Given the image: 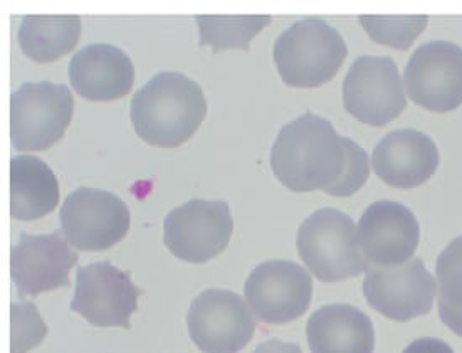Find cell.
<instances>
[{
	"instance_id": "1",
	"label": "cell",
	"mask_w": 462,
	"mask_h": 353,
	"mask_svg": "<svg viewBox=\"0 0 462 353\" xmlns=\"http://www.w3.org/2000/svg\"><path fill=\"white\" fill-rule=\"evenodd\" d=\"M271 167L292 192L323 190L333 197L356 194L370 175L365 150L311 111L281 128Z\"/></svg>"
},
{
	"instance_id": "2",
	"label": "cell",
	"mask_w": 462,
	"mask_h": 353,
	"mask_svg": "<svg viewBox=\"0 0 462 353\" xmlns=\"http://www.w3.org/2000/svg\"><path fill=\"white\" fill-rule=\"evenodd\" d=\"M208 116L202 88L189 76L163 71L134 93L130 118L150 145L177 148L194 136Z\"/></svg>"
},
{
	"instance_id": "3",
	"label": "cell",
	"mask_w": 462,
	"mask_h": 353,
	"mask_svg": "<svg viewBox=\"0 0 462 353\" xmlns=\"http://www.w3.org/2000/svg\"><path fill=\"white\" fill-rule=\"evenodd\" d=\"M348 48L340 33L317 17H306L281 34L273 49L284 85L319 88L340 71Z\"/></svg>"
},
{
	"instance_id": "4",
	"label": "cell",
	"mask_w": 462,
	"mask_h": 353,
	"mask_svg": "<svg viewBox=\"0 0 462 353\" xmlns=\"http://www.w3.org/2000/svg\"><path fill=\"white\" fill-rule=\"evenodd\" d=\"M298 253L323 283L350 280L368 271L352 218L338 209H319L298 231Z\"/></svg>"
},
{
	"instance_id": "5",
	"label": "cell",
	"mask_w": 462,
	"mask_h": 353,
	"mask_svg": "<svg viewBox=\"0 0 462 353\" xmlns=\"http://www.w3.org/2000/svg\"><path fill=\"white\" fill-rule=\"evenodd\" d=\"M73 113L68 86L24 83L11 97V145L19 152L48 150L61 140Z\"/></svg>"
},
{
	"instance_id": "6",
	"label": "cell",
	"mask_w": 462,
	"mask_h": 353,
	"mask_svg": "<svg viewBox=\"0 0 462 353\" xmlns=\"http://www.w3.org/2000/svg\"><path fill=\"white\" fill-rule=\"evenodd\" d=\"M234 220L224 200L194 199L173 209L163 222V241L187 263H208L229 246Z\"/></svg>"
},
{
	"instance_id": "7",
	"label": "cell",
	"mask_w": 462,
	"mask_h": 353,
	"mask_svg": "<svg viewBox=\"0 0 462 353\" xmlns=\"http://www.w3.org/2000/svg\"><path fill=\"white\" fill-rule=\"evenodd\" d=\"M343 107L358 122L385 126L407 107L403 81L387 56H362L343 81Z\"/></svg>"
},
{
	"instance_id": "8",
	"label": "cell",
	"mask_w": 462,
	"mask_h": 353,
	"mask_svg": "<svg viewBox=\"0 0 462 353\" xmlns=\"http://www.w3.org/2000/svg\"><path fill=\"white\" fill-rule=\"evenodd\" d=\"M68 243L81 251H106L130 229V209L106 190L79 187L68 195L60 212Z\"/></svg>"
},
{
	"instance_id": "9",
	"label": "cell",
	"mask_w": 462,
	"mask_h": 353,
	"mask_svg": "<svg viewBox=\"0 0 462 353\" xmlns=\"http://www.w3.org/2000/svg\"><path fill=\"white\" fill-rule=\"evenodd\" d=\"M244 293L257 320L269 325H286L308 311L313 280L298 263L274 259L253 269Z\"/></svg>"
},
{
	"instance_id": "10",
	"label": "cell",
	"mask_w": 462,
	"mask_h": 353,
	"mask_svg": "<svg viewBox=\"0 0 462 353\" xmlns=\"http://www.w3.org/2000/svg\"><path fill=\"white\" fill-rule=\"evenodd\" d=\"M187 327L199 350L237 353L253 340L255 321L241 294L229 290H208L192 302Z\"/></svg>"
},
{
	"instance_id": "11",
	"label": "cell",
	"mask_w": 462,
	"mask_h": 353,
	"mask_svg": "<svg viewBox=\"0 0 462 353\" xmlns=\"http://www.w3.org/2000/svg\"><path fill=\"white\" fill-rule=\"evenodd\" d=\"M403 86L415 105L449 113L462 105V48L430 41L417 48L403 73Z\"/></svg>"
},
{
	"instance_id": "12",
	"label": "cell",
	"mask_w": 462,
	"mask_h": 353,
	"mask_svg": "<svg viewBox=\"0 0 462 353\" xmlns=\"http://www.w3.org/2000/svg\"><path fill=\"white\" fill-rule=\"evenodd\" d=\"M140 290L130 273L99 261L78 268L71 310L99 329H130Z\"/></svg>"
},
{
	"instance_id": "13",
	"label": "cell",
	"mask_w": 462,
	"mask_h": 353,
	"mask_svg": "<svg viewBox=\"0 0 462 353\" xmlns=\"http://www.w3.org/2000/svg\"><path fill=\"white\" fill-rule=\"evenodd\" d=\"M368 305L393 321L427 315L438 294V283L420 257L395 268H368L364 280Z\"/></svg>"
},
{
	"instance_id": "14",
	"label": "cell",
	"mask_w": 462,
	"mask_h": 353,
	"mask_svg": "<svg viewBox=\"0 0 462 353\" xmlns=\"http://www.w3.org/2000/svg\"><path fill=\"white\" fill-rule=\"evenodd\" d=\"M356 234L366 263L375 268L405 265L414 256L420 241L414 212L393 200H378L368 206Z\"/></svg>"
},
{
	"instance_id": "15",
	"label": "cell",
	"mask_w": 462,
	"mask_h": 353,
	"mask_svg": "<svg viewBox=\"0 0 462 353\" xmlns=\"http://www.w3.org/2000/svg\"><path fill=\"white\" fill-rule=\"evenodd\" d=\"M78 259V253L60 232L42 236L23 232L11 251V278L23 298L37 296L69 286V271Z\"/></svg>"
},
{
	"instance_id": "16",
	"label": "cell",
	"mask_w": 462,
	"mask_h": 353,
	"mask_svg": "<svg viewBox=\"0 0 462 353\" xmlns=\"http://www.w3.org/2000/svg\"><path fill=\"white\" fill-rule=\"evenodd\" d=\"M372 165L390 187L414 189L426 183L438 171V146L422 132L395 130L378 142Z\"/></svg>"
},
{
	"instance_id": "17",
	"label": "cell",
	"mask_w": 462,
	"mask_h": 353,
	"mask_svg": "<svg viewBox=\"0 0 462 353\" xmlns=\"http://www.w3.org/2000/svg\"><path fill=\"white\" fill-rule=\"evenodd\" d=\"M69 81L74 91L89 101L120 99L134 88V62L113 44H89L71 58Z\"/></svg>"
},
{
	"instance_id": "18",
	"label": "cell",
	"mask_w": 462,
	"mask_h": 353,
	"mask_svg": "<svg viewBox=\"0 0 462 353\" xmlns=\"http://www.w3.org/2000/svg\"><path fill=\"white\" fill-rule=\"evenodd\" d=\"M311 353H374L375 330L362 310L328 305L317 310L306 325Z\"/></svg>"
},
{
	"instance_id": "19",
	"label": "cell",
	"mask_w": 462,
	"mask_h": 353,
	"mask_svg": "<svg viewBox=\"0 0 462 353\" xmlns=\"http://www.w3.org/2000/svg\"><path fill=\"white\" fill-rule=\"evenodd\" d=\"M60 182L46 162L34 155L11 160V216L17 220H36L51 214L60 204Z\"/></svg>"
},
{
	"instance_id": "20",
	"label": "cell",
	"mask_w": 462,
	"mask_h": 353,
	"mask_svg": "<svg viewBox=\"0 0 462 353\" xmlns=\"http://www.w3.org/2000/svg\"><path fill=\"white\" fill-rule=\"evenodd\" d=\"M81 36L78 15H27L19 25V44L27 58L51 62L69 54Z\"/></svg>"
},
{
	"instance_id": "21",
	"label": "cell",
	"mask_w": 462,
	"mask_h": 353,
	"mask_svg": "<svg viewBox=\"0 0 462 353\" xmlns=\"http://www.w3.org/2000/svg\"><path fill=\"white\" fill-rule=\"evenodd\" d=\"M269 24V15H197L200 46H210L216 54L227 49L249 51L253 37Z\"/></svg>"
},
{
	"instance_id": "22",
	"label": "cell",
	"mask_w": 462,
	"mask_h": 353,
	"mask_svg": "<svg viewBox=\"0 0 462 353\" xmlns=\"http://www.w3.org/2000/svg\"><path fill=\"white\" fill-rule=\"evenodd\" d=\"M439 317L457 337H462V236L439 255Z\"/></svg>"
},
{
	"instance_id": "23",
	"label": "cell",
	"mask_w": 462,
	"mask_h": 353,
	"mask_svg": "<svg viewBox=\"0 0 462 353\" xmlns=\"http://www.w3.org/2000/svg\"><path fill=\"white\" fill-rule=\"evenodd\" d=\"M426 15L414 17H383V15H360V24L366 34L378 44L405 51L414 44L415 39L427 27Z\"/></svg>"
},
{
	"instance_id": "24",
	"label": "cell",
	"mask_w": 462,
	"mask_h": 353,
	"mask_svg": "<svg viewBox=\"0 0 462 353\" xmlns=\"http://www.w3.org/2000/svg\"><path fill=\"white\" fill-rule=\"evenodd\" d=\"M48 335V327L34 303L21 302L11 306V353H27Z\"/></svg>"
},
{
	"instance_id": "25",
	"label": "cell",
	"mask_w": 462,
	"mask_h": 353,
	"mask_svg": "<svg viewBox=\"0 0 462 353\" xmlns=\"http://www.w3.org/2000/svg\"><path fill=\"white\" fill-rule=\"evenodd\" d=\"M402 353H454V350L446 341L426 337V339L412 341Z\"/></svg>"
},
{
	"instance_id": "26",
	"label": "cell",
	"mask_w": 462,
	"mask_h": 353,
	"mask_svg": "<svg viewBox=\"0 0 462 353\" xmlns=\"http://www.w3.org/2000/svg\"><path fill=\"white\" fill-rule=\"evenodd\" d=\"M253 353H303V350L296 343L271 339V340L263 341Z\"/></svg>"
}]
</instances>
